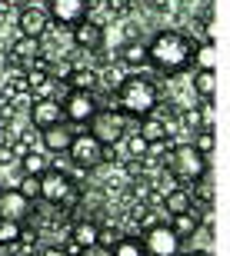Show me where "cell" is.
<instances>
[{"label":"cell","instance_id":"1","mask_svg":"<svg viewBox=\"0 0 230 256\" xmlns=\"http://www.w3.org/2000/svg\"><path fill=\"white\" fill-rule=\"evenodd\" d=\"M190 50L193 40H187L180 30H160L147 44V64L157 74H180L190 66Z\"/></svg>","mask_w":230,"mask_h":256},{"label":"cell","instance_id":"2","mask_svg":"<svg viewBox=\"0 0 230 256\" xmlns=\"http://www.w3.org/2000/svg\"><path fill=\"white\" fill-rule=\"evenodd\" d=\"M114 96H117V110H124L134 120H140V116L157 110V86H153V80H147L140 74L124 76L120 86L114 90Z\"/></svg>","mask_w":230,"mask_h":256},{"label":"cell","instance_id":"3","mask_svg":"<svg viewBox=\"0 0 230 256\" xmlns=\"http://www.w3.org/2000/svg\"><path fill=\"white\" fill-rule=\"evenodd\" d=\"M163 166L173 173V180L180 183V186H190V183L203 180L210 173L207 156L193 150V143H170V150L163 156Z\"/></svg>","mask_w":230,"mask_h":256},{"label":"cell","instance_id":"4","mask_svg":"<svg viewBox=\"0 0 230 256\" xmlns=\"http://www.w3.org/2000/svg\"><path fill=\"white\" fill-rule=\"evenodd\" d=\"M134 126H137V120H134V116H127L124 110H117V106H100V110L90 116L87 133H94L104 146H117V143L124 140Z\"/></svg>","mask_w":230,"mask_h":256},{"label":"cell","instance_id":"5","mask_svg":"<svg viewBox=\"0 0 230 256\" xmlns=\"http://www.w3.org/2000/svg\"><path fill=\"white\" fill-rule=\"evenodd\" d=\"M67 156L70 163H74L77 170H97L100 163L107 160V146L100 140H97L94 133H74V140H70L67 146Z\"/></svg>","mask_w":230,"mask_h":256},{"label":"cell","instance_id":"6","mask_svg":"<svg viewBox=\"0 0 230 256\" xmlns=\"http://www.w3.org/2000/svg\"><path fill=\"white\" fill-rule=\"evenodd\" d=\"M140 243L147 256H177L183 250V240L170 230V223H147Z\"/></svg>","mask_w":230,"mask_h":256},{"label":"cell","instance_id":"7","mask_svg":"<svg viewBox=\"0 0 230 256\" xmlns=\"http://www.w3.org/2000/svg\"><path fill=\"white\" fill-rule=\"evenodd\" d=\"M74 186H77L74 176L50 163L47 173L40 176V200H44V203H50V206H64V200L74 193Z\"/></svg>","mask_w":230,"mask_h":256},{"label":"cell","instance_id":"8","mask_svg":"<svg viewBox=\"0 0 230 256\" xmlns=\"http://www.w3.org/2000/svg\"><path fill=\"white\" fill-rule=\"evenodd\" d=\"M60 106H64V120L74 124V126H87V124H90V116L100 110L97 96L87 94V90H67V96L60 100Z\"/></svg>","mask_w":230,"mask_h":256},{"label":"cell","instance_id":"9","mask_svg":"<svg viewBox=\"0 0 230 256\" xmlns=\"http://www.w3.org/2000/svg\"><path fill=\"white\" fill-rule=\"evenodd\" d=\"M94 0H47V14H50V24H60V27H74L90 14Z\"/></svg>","mask_w":230,"mask_h":256},{"label":"cell","instance_id":"10","mask_svg":"<svg viewBox=\"0 0 230 256\" xmlns=\"http://www.w3.org/2000/svg\"><path fill=\"white\" fill-rule=\"evenodd\" d=\"M70 44H74L77 50L97 54V50L104 47V24H100V20L84 17L80 24H74V27H70Z\"/></svg>","mask_w":230,"mask_h":256},{"label":"cell","instance_id":"11","mask_svg":"<svg viewBox=\"0 0 230 256\" xmlns=\"http://www.w3.org/2000/svg\"><path fill=\"white\" fill-rule=\"evenodd\" d=\"M17 27L24 37H40L44 40V34L50 30V14L47 7H40V4H24L17 14Z\"/></svg>","mask_w":230,"mask_h":256},{"label":"cell","instance_id":"12","mask_svg":"<svg viewBox=\"0 0 230 256\" xmlns=\"http://www.w3.org/2000/svg\"><path fill=\"white\" fill-rule=\"evenodd\" d=\"M30 210H34V200H27L17 186H7L0 190V216L4 220H17V223H27Z\"/></svg>","mask_w":230,"mask_h":256},{"label":"cell","instance_id":"13","mask_svg":"<svg viewBox=\"0 0 230 256\" xmlns=\"http://www.w3.org/2000/svg\"><path fill=\"white\" fill-rule=\"evenodd\" d=\"M74 124H67V120H60V124H54V126H44L40 130V146L47 153H57V156H64L67 153V146H70V140H74Z\"/></svg>","mask_w":230,"mask_h":256},{"label":"cell","instance_id":"14","mask_svg":"<svg viewBox=\"0 0 230 256\" xmlns=\"http://www.w3.org/2000/svg\"><path fill=\"white\" fill-rule=\"evenodd\" d=\"M64 120V106H60V100H54V96H37L34 100V106H30V124L37 126V130H44V126H54Z\"/></svg>","mask_w":230,"mask_h":256},{"label":"cell","instance_id":"15","mask_svg":"<svg viewBox=\"0 0 230 256\" xmlns=\"http://www.w3.org/2000/svg\"><path fill=\"white\" fill-rule=\"evenodd\" d=\"M207 213H210V210H200L197 203H193L190 210L173 213V216H170V230H173L180 240H193V236H197V230L203 226V216H207Z\"/></svg>","mask_w":230,"mask_h":256},{"label":"cell","instance_id":"16","mask_svg":"<svg viewBox=\"0 0 230 256\" xmlns=\"http://www.w3.org/2000/svg\"><path fill=\"white\" fill-rule=\"evenodd\" d=\"M40 54H44V40L40 37H24V34H20V37L10 44V60L17 66H24V70H27L30 60L40 57Z\"/></svg>","mask_w":230,"mask_h":256},{"label":"cell","instance_id":"17","mask_svg":"<svg viewBox=\"0 0 230 256\" xmlns=\"http://www.w3.org/2000/svg\"><path fill=\"white\" fill-rule=\"evenodd\" d=\"M67 90H87V94H97L100 90V70H90V66H70L67 76H64Z\"/></svg>","mask_w":230,"mask_h":256},{"label":"cell","instance_id":"18","mask_svg":"<svg viewBox=\"0 0 230 256\" xmlns=\"http://www.w3.org/2000/svg\"><path fill=\"white\" fill-rule=\"evenodd\" d=\"M193 200H190V186H173V190L163 193V203L160 210L167 213V216H173V213H183V210H190Z\"/></svg>","mask_w":230,"mask_h":256},{"label":"cell","instance_id":"19","mask_svg":"<svg viewBox=\"0 0 230 256\" xmlns=\"http://www.w3.org/2000/svg\"><path fill=\"white\" fill-rule=\"evenodd\" d=\"M120 64L130 66V70H144L147 64V44H140V40H127L124 47H120Z\"/></svg>","mask_w":230,"mask_h":256},{"label":"cell","instance_id":"20","mask_svg":"<svg viewBox=\"0 0 230 256\" xmlns=\"http://www.w3.org/2000/svg\"><path fill=\"white\" fill-rule=\"evenodd\" d=\"M140 136H144L147 143H157V140H167V124H163L157 114H147V116H140L137 120V126H134Z\"/></svg>","mask_w":230,"mask_h":256},{"label":"cell","instance_id":"21","mask_svg":"<svg viewBox=\"0 0 230 256\" xmlns=\"http://www.w3.org/2000/svg\"><path fill=\"white\" fill-rule=\"evenodd\" d=\"M190 86H193V94L200 96L203 104H213V94H217V74H213V70H193Z\"/></svg>","mask_w":230,"mask_h":256},{"label":"cell","instance_id":"22","mask_svg":"<svg viewBox=\"0 0 230 256\" xmlns=\"http://www.w3.org/2000/svg\"><path fill=\"white\" fill-rule=\"evenodd\" d=\"M17 163H20V173H24V176H44V173H47V166H50L47 153H40V150L24 153Z\"/></svg>","mask_w":230,"mask_h":256},{"label":"cell","instance_id":"23","mask_svg":"<svg viewBox=\"0 0 230 256\" xmlns=\"http://www.w3.org/2000/svg\"><path fill=\"white\" fill-rule=\"evenodd\" d=\"M190 64H193V70H213V64H217V47H213L210 40H203V44H193V50H190Z\"/></svg>","mask_w":230,"mask_h":256},{"label":"cell","instance_id":"24","mask_svg":"<svg viewBox=\"0 0 230 256\" xmlns=\"http://www.w3.org/2000/svg\"><path fill=\"white\" fill-rule=\"evenodd\" d=\"M70 240H74L77 246L90 250L97 243V223H94V220H77L74 226H70Z\"/></svg>","mask_w":230,"mask_h":256},{"label":"cell","instance_id":"25","mask_svg":"<svg viewBox=\"0 0 230 256\" xmlns=\"http://www.w3.org/2000/svg\"><path fill=\"white\" fill-rule=\"evenodd\" d=\"M110 253H114V256H147V253H144V243H140V236H130V233H124V236L117 240Z\"/></svg>","mask_w":230,"mask_h":256},{"label":"cell","instance_id":"26","mask_svg":"<svg viewBox=\"0 0 230 256\" xmlns=\"http://www.w3.org/2000/svg\"><path fill=\"white\" fill-rule=\"evenodd\" d=\"M20 233H24V223H17V220H4L0 216V246L7 250V246H14L20 240Z\"/></svg>","mask_w":230,"mask_h":256},{"label":"cell","instance_id":"27","mask_svg":"<svg viewBox=\"0 0 230 256\" xmlns=\"http://www.w3.org/2000/svg\"><path fill=\"white\" fill-rule=\"evenodd\" d=\"M124 236V230L114 226V223H97V246H107L114 250V243Z\"/></svg>","mask_w":230,"mask_h":256},{"label":"cell","instance_id":"28","mask_svg":"<svg viewBox=\"0 0 230 256\" xmlns=\"http://www.w3.org/2000/svg\"><path fill=\"white\" fill-rule=\"evenodd\" d=\"M193 150H197V153H203V156H207V160H210V153H213V143H217V140H213V126H203V130H197V133H193Z\"/></svg>","mask_w":230,"mask_h":256},{"label":"cell","instance_id":"29","mask_svg":"<svg viewBox=\"0 0 230 256\" xmlns=\"http://www.w3.org/2000/svg\"><path fill=\"white\" fill-rule=\"evenodd\" d=\"M120 143H127V160H140V156L147 153V140H144L137 130H130Z\"/></svg>","mask_w":230,"mask_h":256},{"label":"cell","instance_id":"30","mask_svg":"<svg viewBox=\"0 0 230 256\" xmlns=\"http://www.w3.org/2000/svg\"><path fill=\"white\" fill-rule=\"evenodd\" d=\"M17 190L27 200H40V176H24V173H20V186Z\"/></svg>","mask_w":230,"mask_h":256},{"label":"cell","instance_id":"31","mask_svg":"<svg viewBox=\"0 0 230 256\" xmlns=\"http://www.w3.org/2000/svg\"><path fill=\"white\" fill-rule=\"evenodd\" d=\"M107 10H110V14H127L130 4H127V0H107Z\"/></svg>","mask_w":230,"mask_h":256},{"label":"cell","instance_id":"32","mask_svg":"<svg viewBox=\"0 0 230 256\" xmlns=\"http://www.w3.org/2000/svg\"><path fill=\"white\" fill-rule=\"evenodd\" d=\"M10 163H17V160H14V150L7 143V146H0V166H10Z\"/></svg>","mask_w":230,"mask_h":256},{"label":"cell","instance_id":"33","mask_svg":"<svg viewBox=\"0 0 230 256\" xmlns=\"http://www.w3.org/2000/svg\"><path fill=\"white\" fill-rule=\"evenodd\" d=\"M84 256H114V253H110V250H107V246H97V243H94V246L87 250Z\"/></svg>","mask_w":230,"mask_h":256},{"label":"cell","instance_id":"34","mask_svg":"<svg viewBox=\"0 0 230 256\" xmlns=\"http://www.w3.org/2000/svg\"><path fill=\"white\" fill-rule=\"evenodd\" d=\"M40 256H67L60 246H47V250H40Z\"/></svg>","mask_w":230,"mask_h":256},{"label":"cell","instance_id":"35","mask_svg":"<svg viewBox=\"0 0 230 256\" xmlns=\"http://www.w3.org/2000/svg\"><path fill=\"white\" fill-rule=\"evenodd\" d=\"M177 256H210V253H207V250H190V253H183V250H180Z\"/></svg>","mask_w":230,"mask_h":256},{"label":"cell","instance_id":"36","mask_svg":"<svg viewBox=\"0 0 230 256\" xmlns=\"http://www.w3.org/2000/svg\"><path fill=\"white\" fill-rule=\"evenodd\" d=\"M127 4H130V7H134V4H140V0H127Z\"/></svg>","mask_w":230,"mask_h":256}]
</instances>
